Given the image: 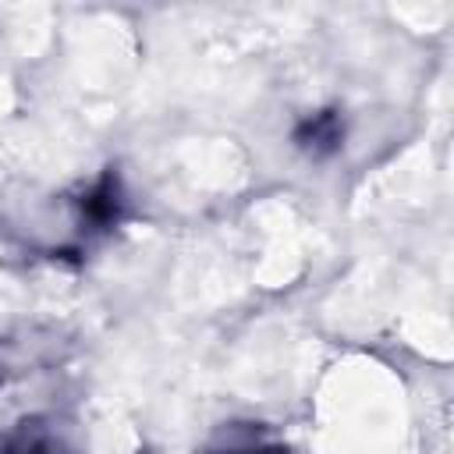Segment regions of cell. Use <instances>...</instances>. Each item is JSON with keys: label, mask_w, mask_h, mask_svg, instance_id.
<instances>
[{"label": "cell", "mask_w": 454, "mask_h": 454, "mask_svg": "<svg viewBox=\"0 0 454 454\" xmlns=\"http://www.w3.org/2000/svg\"><path fill=\"white\" fill-rule=\"evenodd\" d=\"M209 454H287L280 443H273L262 429L255 426H231L223 443H216Z\"/></svg>", "instance_id": "cell-1"}, {"label": "cell", "mask_w": 454, "mask_h": 454, "mask_svg": "<svg viewBox=\"0 0 454 454\" xmlns=\"http://www.w3.org/2000/svg\"><path fill=\"white\" fill-rule=\"evenodd\" d=\"M340 121H337V114H312L301 128H298V145L305 149V153H326V149H333L337 142H340Z\"/></svg>", "instance_id": "cell-2"}]
</instances>
